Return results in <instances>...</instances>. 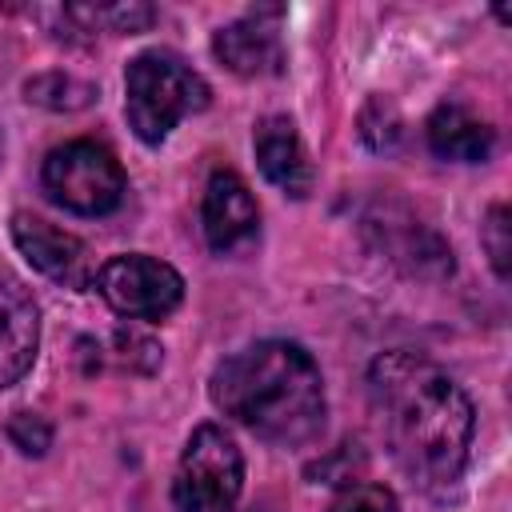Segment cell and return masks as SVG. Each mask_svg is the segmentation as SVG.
<instances>
[{
	"mask_svg": "<svg viewBox=\"0 0 512 512\" xmlns=\"http://www.w3.org/2000/svg\"><path fill=\"white\" fill-rule=\"evenodd\" d=\"M328 512H396V496L384 488V484H368V480H352L344 484Z\"/></svg>",
	"mask_w": 512,
	"mask_h": 512,
	"instance_id": "16",
	"label": "cell"
},
{
	"mask_svg": "<svg viewBox=\"0 0 512 512\" xmlns=\"http://www.w3.org/2000/svg\"><path fill=\"white\" fill-rule=\"evenodd\" d=\"M12 244L20 248V256L48 280H56L60 288H88L96 280V264L92 252L80 236L32 216V212H16L12 216Z\"/></svg>",
	"mask_w": 512,
	"mask_h": 512,
	"instance_id": "7",
	"label": "cell"
},
{
	"mask_svg": "<svg viewBox=\"0 0 512 512\" xmlns=\"http://www.w3.org/2000/svg\"><path fill=\"white\" fill-rule=\"evenodd\" d=\"M372 108H376L380 124H376V128H360V132H364V140H368L376 152H384V148H392V144L400 140V116H396V108H392L384 96H376Z\"/></svg>",
	"mask_w": 512,
	"mask_h": 512,
	"instance_id": "19",
	"label": "cell"
},
{
	"mask_svg": "<svg viewBox=\"0 0 512 512\" xmlns=\"http://www.w3.org/2000/svg\"><path fill=\"white\" fill-rule=\"evenodd\" d=\"M252 148H256V164H260L264 180L276 184L284 196L304 200L312 192L316 172H312L304 140H300V132L288 116H264L252 132Z\"/></svg>",
	"mask_w": 512,
	"mask_h": 512,
	"instance_id": "10",
	"label": "cell"
},
{
	"mask_svg": "<svg viewBox=\"0 0 512 512\" xmlns=\"http://www.w3.org/2000/svg\"><path fill=\"white\" fill-rule=\"evenodd\" d=\"M480 244H484L488 260H492L496 276L508 280V272H512V224H508V208L504 204L488 208V216L480 224Z\"/></svg>",
	"mask_w": 512,
	"mask_h": 512,
	"instance_id": "15",
	"label": "cell"
},
{
	"mask_svg": "<svg viewBox=\"0 0 512 512\" xmlns=\"http://www.w3.org/2000/svg\"><path fill=\"white\" fill-rule=\"evenodd\" d=\"M116 348H120V360L132 372H156L160 368V344L152 336H140L132 328H120L116 332Z\"/></svg>",
	"mask_w": 512,
	"mask_h": 512,
	"instance_id": "18",
	"label": "cell"
},
{
	"mask_svg": "<svg viewBox=\"0 0 512 512\" xmlns=\"http://www.w3.org/2000/svg\"><path fill=\"white\" fill-rule=\"evenodd\" d=\"M28 104H40L48 112H80L96 100V84L72 76V72H40L24 84Z\"/></svg>",
	"mask_w": 512,
	"mask_h": 512,
	"instance_id": "14",
	"label": "cell"
},
{
	"mask_svg": "<svg viewBox=\"0 0 512 512\" xmlns=\"http://www.w3.org/2000/svg\"><path fill=\"white\" fill-rule=\"evenodd\" d=\"M368 400L396 468L412 484L444 492L464 476L476 412L440 364L408 348L384 352L368 368Z\"/></svg>",
	"mask_w": 512,
	"mask_h": 512,
	"instance_id": "1",
	"label": "cell"
},
{
	"mask_svg": "<svg viewBox=\"0 0 512 512\" xmlns=\"http://www.w3.org/2000/svg\"><path fill=\"white\" fill-rule=\"evenodd\" d=\"M244 488L240 444L220 424H200L176 464L172 500L180 512H236Z\"/></svg>",
	"mask_w": 512,
	"mask_h": 512,
	"instance_id": "5",
	"label": "cell"
},
{
	"mask_svg": "<svg viewBox=\"0 0 512 512\" xmlns=\"http://www.w3.org/2000/svg\"><path fill=\"white\" fill-rule=\"evenodd\" d=\"M64 20L76 24V32H144L156 20V8L148 4H68Z\"/></svg>",
	"mask_w": 512,
	"mask_h": 512,
	"instance_id": "13",
	"label": "cell"
},
{
	"mask_svg": "<svg viewBox=\"0 0 512 512\" xmlns=\"http://www.w3.org/2000/svg\"><path fill=\"white\" fill-rule=\"evenodd\" d=\"M212 404L280 448L308 444L328 416L320 364L292 340H256L232 352L212 372Z\"/></svg>",
	"mask_w": 512,
	"mask_h": 512,
	"instance_id": "2",
	"label": "cell"
},
{
	"mask_svg": "<svg viewBox=\"0 0 512 512\" xmlns=\"http://www.w3.org/2000/svg\"><path fill=\"white\" fill-rule=\"evenodd\" d=\"M428 148L440 160H456V164H480L492 156L496 148V132L488 120L472 116L464 104H440L428 116Z\"/></svg>",
	"mask_w": 512,
	"mask_h": 512,
	"instance_id": "12",
	"label": "cell"
},
{
	"mask_svg": "<svg viewBox=\"0 0 512 512\" xmlns=\"http://www.w3.org/2000/svg\"><path fill=\"white\" fill-rule=\"evenodd\" d=\"M4 432H8L12 448L24 452V456H44L52 448V424L40 412H12Z\"/></svg>",
	"mask_w": 512,
	"mask_h": 512,
	"instance_id": "17",
	"label": "cell"
},
{
	"mask_svg": "<svg viewBox=\"0 0 512 512\" xmlns=\"http://www.w3.org/2000/svg\"><path fill=\"white\" fill-rule=\"evenodd\" d=\"M40 184L60 208L76 216H108L120 208L128 192V176L120 160L96 140H72L52 148L44 156Z\"/></svg>",
	"mask_w": 512,
	"mask_h": 512,
	"instance_id": "4",
	"label": "cell"
},
{
	"mask_svg": "<svg viewBox=\"0 0 512 512\" xmlns=\"http://www.w3.org/2000/svg\"><path fill=\"white\" fill-rule=\"evenodd\" d=\"M96 292L104 304L128 320H164L180 308L184 300V280L172 264L144 256V252H124L112 256L96 268Z\"/></svg>",
	"mask_w": 512,
	"mask_h": 512,
	"instance_id": "6",
	"label": "cell"
},
{
	"mask_svg": "<svg viewBox=\"0 0 512 512\" xmlns=\"http://www.w3.org/2000/svg\"><path fill=\"white\" fill-rule=\"evenodd\" d=\"M208 84L200 72H192L176 52H164V48H152V52H140L128 60V72H124V116H128V128L144 140V144H164L168 132L208 108Z\"/></svg>",
	"mask_w": 512,
	"mask_h": 512,
	"instance_id": "3",
	"label": "cell"
},
{
	"mask_svg": "<svg viewBox=\"0 0 512 512\" xmlns=\"http://www.w3.org/2000/svg\"><path fill=\"white\" fill-rule=\"evenodd\" d=\"M200 220H204V240L216 248V252H236L244 244L256 240L260 232V208H256V196L252 188L220 168L208 176V188H204V204H200Z\"/></svg>",
	"mask_w": 512,
	"mask_h": 512,
	"instance_id": "9",
	"label": "cell"
},
{
	"mask_svg": "<svg viewBox=\"0 0 512 512\" xmlns=\"http://www.w3.org/2000/svg\"><path fill=\"white\" fill-rule=\"evenodd\" d=\"M280 8H252L248 16L212 32L216 60L236 76H276L284 72V44H280Z\"/></svg>",
	"mask_w": 512,
	"mask_h": 512,
	"instance_id": "8",
	"label": "cell"
},
{
	"mask_svg": "<svg viewBox=\"0 0 512 512\" xmlns=\"http://www.w3.org/2000/svg\"><path fill=\"white\" fill-rule=\"evenodd\" d=\"M40 348V312L20 280L0 276V388L16 384Z\"/></svg>",
	"mask_w": 512,
	"mask_h": 512,
	"instance_id": "11",
	"label": "cell"
}]
</instances>
